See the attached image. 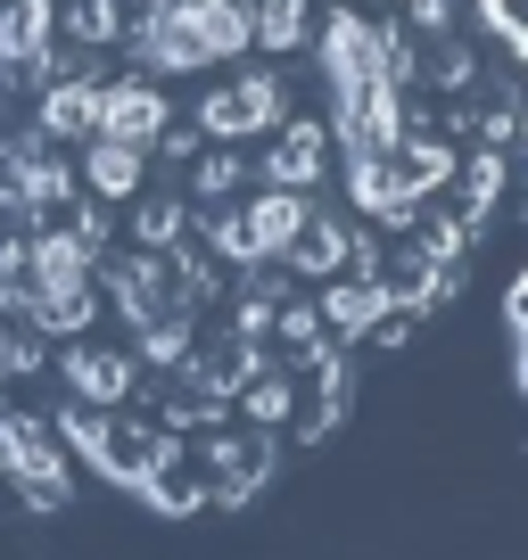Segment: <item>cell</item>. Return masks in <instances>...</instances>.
I'll list each match as a JSON object with an SVG mask.
<instances>
[{"label": "cell", "instance_id": "cell-1", "mask_svg": "<svg viewBox=\"0 0 528 560\" xmlns=\"http://www.w3.org/2000/svg\"><path fill=\"white\" fill-rule=\"evenodd\" d=\"M0 478L25 494L34 511H58L67 503V438H58V420L42 412H0Z\"/></svg>", "mask_w": 528, "mask_h": 560}, {"label": "cell", "instance_id": "cell-2", "mask_svg": "<svg viewBox=\"0 0 528 560\" xmlns=\"http://www.w3.org/2000/svg\"><path fill=\"white\" fill-rule=\"evenodd\" d=\"M322 83H331V116H355V107L388 100L380 25L364 9H331V25H322Z\"/></svg>", "mask_w": 528, "mask_h": 560}, {"label": "cell", "instance_id": "cell-3", "mask_svg": "<svg viewBox=\"0 0 528 560\" xmlns=\"http://www.w3.org/2000/svg\"><path fill=\"white\" fill-rule=\"evenodd\" d=\"M289 124V83L282 74H231L223 91L198 100V140H256Z\"/></svg>", "mask_w": 528, "mask_h": 560}, {"label": "cell", "instance_id": "cell-4", "mask_svg": "<svg viewBox=\"0 0 528 560\" xmlns=\"http://www.w3.org/2000/svg\"><path fill=\"white\" fill-rule=\"evenodd\" d=\"M58 380H67V404H133L141 396V363H133V347H107V338H74L67 354H58Z\"/></svg>", "mask_w": 528, "mask_h": 560}, {"label": "cell", "instance_id": "cell-5", "mask_svg": "<svg viewBox=\"0 0 528 560\" xmlns=\"http://www.w3.org/2000/svg\"><path fill=\"white\" fill-rule=\"evenodd\" d=\"M174 124L158 74H124V83H100V124L91 140H124V149H158V132Z\"/></svg>", "mask_w": 528, "mask_h": 560}, {"label": "cell", "instance_id": "cell-6", "mask_svg": "<svg viewBox=\"0 0 528 560\" xmlns=\"http://www.w3.org/2000/svg\"><path fill=\"white\" fill-rule=\"evenodd\" d=\"M133 494H141L149 511H165V520H198V511H207V470H198V454L182 438H165V454L133 478Z\"/></svg>", "mask_w": 528, "mask_h": 560}, {"label": "cell", "instance_id": "cell-7", "mask_svg": "<svg viewBox=\"0 0 528 560\" xmlns=\"http://www.w3.org/2000/svg\"><path fill=\"white\" fill-rule=\"evenodd\" d=\"M231 412H240L248 429H264V438H282V429H298V412H306V380L289 363H256L240 387H231Z\"/></svg>", "mask_w": 528, "mask_h": 560}, {"label": "cell", "instance_id": "cell-8", "mask_svg": "<svg viewBox=\"0 0 528 560\" xmlns=\"http://www.w3.org/2000/svg\"><path fill=\"white\" fill-rule=\"evenodd\" d=\"M331 174V132L322 124H273V149H264V190H314Z\"/></svg>", "mask_w": 528, "mask_h": 560}, {"label": "cell", "instance_id": "cell-9", "mask_svg": "<svg viewBox=\"0 0 528 560\" xmlns=\"http://www.w3.org/2000/svg\"><path fill=\"white\" fill-rule=\"evenodd\" d=\"M355 240L364 231L338 223V214H306L298 240L282 247V264H289V280H338V272H355Z\"/></svg>", "mask_w": 528, "mask_h": 560}, {"label": "cell", "instance_id": "cell-10", "mask_svg": "<svg viewBox=\"0 0 528 560\" xmlns=\"http://www.w3.org/2000/svg\"><path fill=\"white\" fill-rule=\"evenodd\" d=\"M314 314H322V338H355V347H364V330L388 314V298H380L371 272H338V280H322Z\"/></svg>", "mask_w": 528, "mask_h": 560}, {"label": "cell", "instance_id": "cell-11", "mask_svg": "<svg viewBox=\"0 0 528 560\" xmlns=\"http://www.w3.org/2000/svg\"><path fill=\"white\" fill-rule=\"evenodd\" d=\"M83 190L100 207H124V198L149 190V149H124V140H83Z\"/></svg>", "mask_w": 528, "mask_h": 560}, {"label": "cell", "instance_id": "cell-12", "mask_svg": "<svg viewBox=\"0 0 528 560\" xmlns=\"http://www.w3.org/2000/svg\"><path fill=\"white\" fill-rule=\"evenodd\" d=\"M91 124H100V83L50 74V83H42V107H34V132L42 140H91Z\"/></svg>", "mask_w": 528, "mask_h": 560}, {"label": "cell", "instance_id": "cell-13", "mask_svg": "<svg viewBox=\"0 0 528 560\" xmlns=\"http://www.w3.org/2000/svg\"><path fill=\"white\" fill-rule=\"evenodd\" d=\"M240 214H248V240H256V264H282V247L298 240V223L314 207H306V190H256L240 198Z\"/></svg>", "mask_w": 528, "mask_h": 560}, {"label": "cell", "instance_id": "cell-14", "mask_svg": "<svg viewBox=\"0 0 528 560\" xmlns=\"http://www.w3.org/2000/svg\"><path fill=\"white\" fill-rule=\"evenodd\" d=\"M240 190H248V158L231 149V140H215V149H198V158H191V182H182L191 214H207V207H231Z\"/></svg>", "mask_w": 528, "mask_h": 560}, {"label": "cell", "instance_id": "cell-15", "mask_svg": "<svg viewBox=\"0 0 528 560\" xmlns=\"http://www.w3.org/2000/svg\"><path fill=\"white\" fill-rule=\"evenodd\" d=\"M124 207H133V247H149V256L191 240V198L182 190H149V198H124Z\"/></svg>", "mask_w": 528, "mask_h": 560}, {"label": "cell", "instance_id": "cell-16", "mask_svg": "<svg viewBox=\"0 0 528 560\" xmlns=\"http://www.w3.org/2000/svg\"><path fill=\"white\" fill-rule=\"evenodd\" d=\"M191 34H198V50H207V67L256 50V42H248V0H191Z\"/></svg>", "mask_w": 528, "mask_h": 560}, {"label": "cell", "instance_id": "cell-17", "mask_svg": "<svg viewBox=\"0 0 528 560\" xmlns=\"http://www.w3.org/2000/svg\"><path fill=\"white\" fill-rule=\"evenodd\" d=\"M306 34H314L306 0H248V42H264V50H298Z\"/></svg>", "mask_w": 528, "mask_h": 560}, {"label": "cell", "instance_id": "cell-18", "mask_svg": "<svg viewBox=\"0 0 528 560\" xmlns=\"http://www.w3.org/2000/svg\"><path fill=\"white\" fill-rule=\"evenodd\" d=\"M67 42L74 50H116L124 42V0H74L67 9Z\"/></svg>", "mask_w": 528, "mask_h": 560}, {"label": "cell", "instance_id": "cell-19", "mask_svg": "<svg viewBox=\"0 0 528 560\" xmlns=\"http://www.w3.org/2000/svg\"><path fill=\"white\" fill-rule=\"evenodd\" d=\"M141 9H191V0H141Z\"/></svg>", "mask_w": 528, "mask_h": 560}, {"label": "cell", "instance_id": "cell-20", "mask_svg": "<svg viewBox=\"0 0 528 560\" xmlns=\"http://www.w3.org/2000/svg\"><path fill=\"white\" fill-rule=\"evenodd\" d=\"M520 387H528V338H520Z\"/></svg>", "mask_w": 528, "mask_h": 560}, {"label": "cell", "instance_id": "cell-21", "mask_svg": "<svg viewBox=\"0 0 528 560\" xmlns=\"http://www.w3.org/2000/svg\"><path fill=\"white\" fill-rule=\"evenodd\" d=\"M371 9H405V0H371Z\"/></svg>", "mask_w": 528, "mask_h": 560}]
</instances>
